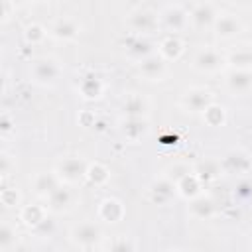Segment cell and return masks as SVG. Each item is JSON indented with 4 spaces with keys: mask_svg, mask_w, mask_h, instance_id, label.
Here are the masks:
<instances>
[{
    "mask_svg": "<svg viewBox=\"0 0 252 252\" xmlns=\"http://www.w3.org/2000/svg\"><path fill=\"white\" fill-rule=\"evenodd\" d=\"M87 171H89V163L81 156H65L55 165V173L65 183H79L81 179L87 177Z\"/></svg>",
    "mask_w": 252,
    "mask_h": 252,
    "instance_id": "1",
    "label": "cell"
},
{
    "mask_svg": "<svg viewBox=\"0 0 252 252\" xmlns=\"http://www.w3.org/2000/svg\"><path fill=\"white\" fill-rule=\"evenodd\" d=\"M30 73H32V79H33L37 85H41V87H51V85L57 83V79H59V75H61V67H59V63H57L55 59H51V57H39V59H35V61L32 63Z\"/></svg>",
    "mask_w": 252,
    "mask_h": 252,
    "instance_id": "2",
    "label": "cell"
},
{
    "mask_svg": "<svg viewBox=\"0 0 252 252\" xmlns=\"http://www.w3.org/2000/svg\"><path fill=\"white\" fill-rule=\"evenodd\" d=\"M211 102H215L213 100V94L205 87H193V89L185 91L183 96H181V106L187 112H191V114H203V110Z\"/></svg>",
    "mask_w": 252,
    "mask_h": 252,
    "instance_id": "3",
    "label": "cell"
},
{
    "mask_svg": "<svg viewBox=\"0 0 252 252\" xmlns=\"http://www.w3.org/2000/svg\"><path fill=\"white\" fill-rule=\"evenodd\" d=\"M138 71L146 81H163L167 75V61L159 53H150L138 61Z\"/></svg>",
    "mask_w": 252,
    "mask_h": 252,
    "instance_id": "4",
    "label": "cell"
},
{
    "mask_svg": "<svg viewBox=\"0 0 252 252\" xmlns=\"http://www.w3.org/2000/svg\"><path fill=\"white\" fill-rule=\"evenodd\" d=\"M220 167H222V173H228V175L248 173L252 169V158L244 150H230L220 159Z\"/></svg>",
    "mask_w": 252,
    "mask_h": 252,
    "instance_id": "5",
    "label": "cell"
},
{
    "mask_svg": "<svg viewBox=\"0 0 252 252\" xmlns=\"http://www.w3.org/2000/svg\"><path fill=\"white\" fill-rule=\"evenodd\" d=\"M158 22H159L158 20V14L152 12V10H148V8H138V10H132L128 14V26H130V30L134 33H140V35L154 32L158 28Z\"/></svg>",
    "mask_w": 252,
    "mask_h": 252,
    "instance_id": "6",
    "label": "cell"
},
{
    "mask_svg": "<svg viewBox=\"0 0 252 252\" xmlns=\"http://www.w3.org/2000/svg\"><path fill=\"white\" fill-rule=\"evenodd\" d=\"M224 55L213 47H205L201 51H197V55L193 57V69L199 73H217L222 65H224Z\"/></svg>",
    "mask_w": 252,
    "mask_h": 252,
    "instance_id": "7",
    "label": "cell"
},
{
    "mask_svg": "<svg viewBox=\"0 0 252 252\" xmlns=\"http://www.w3.org/2000/svg\"><path fill=\"white\" fill-rule=\"evenodd\" d=\"M100 238H102L100 226L94 224V222H91V220H85V222L73 226V230H71V240H73L77 246H81V248H91V246H94Z\"/></svg>",
    "mask_w": 252,
    "mask_h": 252,
    "instance_id": "8",
    "label": "cell"
},
{
    "mask_svg": "<svg viewBox=\"0 0 252 252\" xmlns=\"http://www.w3.org/2000/svg\"><path fill=\"white\" fill-rule=\"evenodd\" d=\"M224 87L234 94L242 96L252 91V69H230L224 75Z\"/></svg>",
    "mask_w": 252,
    "mask_h": 252,
    "instance_id": "9",
    "label": "cell"
},
{
    "mask_svg": "<svg viewBox=\"0 0 252 252\" xmlns=\"http://www.w3.org/2000/svg\"><path fill=\"white\" fill-rule=\"evenodd\" d=\"M148 193H150V199H152L156 205H167V203L177 195V185H175V181H171L167 175H163V177H158V179L150 185Z\"/></svg>",
    "mask_w": 252,
    "mask_h": 252,
    "instance_id": "10",
    "label": "cell"
},
{
    "mask_svg": "<svg viewBox=\"0 0 252 252\" xmlns=\"http://www.w3.org/2000/svg\"><path fill=\"white\" fill-rule=\"evenodd\" d=\"M213 30H215L217 37H220V39H232V37H236V35L242 33L244 26H242L240 18H236L234 14H220V16H217Z\"/></svg>",
    "mask_w": 252,
    "mask_h": 252,
    "instance_id": "11",
    "label": "cell"
},
{
    "mask_svg": "<svg viewBox=\"0 0 252 252\" xmlns=\"http://www.w3.org/2000/svg\"><path fill=\"white\" fill-rule=\"evenodd\" d=\"M217 10L211 2H201L197 4L191 12H189V24L197 30H205V28H213L215 20H217Z\"/></svg>",
    "mask_w": 252,
    "mask_h": 252,
    "instance_id": "12",
    "label": "cell"
},
{
    "mask_svg": "<svg viewBox=\"0 0 252 252\" xmlns=\"http://www.w3.org/2000/svg\"><path fill=\"white\" fill-rule=\"evenodd\" d=\"M49 33H51L55 39H59V41H73V39L79 37L81 26H79V22L73 20V18H59V20H55L53 26L49 28Z\"/></svg>",
    "mask_w": 252,
    "mask_h": 252,
    "instance_id": "13",
    "label": "cell"
},
{
    "mask_svg": "<svg viewBox=\"0 0 252 252\" xmlns=\"http://www.w3.org/2000/svg\"><path fill=\"white\" fill-rule=\"evenodd\" d=\"M32 185H33V191H35L37 197L47 199L61 185V179L55 171H39V173H35Z\"/></svg>",
    "mask_w": 252,
    "mask_h": 252,
    "instance_id": "14",
    "label": "cell"
},
{
    "mask_svg": "<svg viewBox=\"0 0 252 252\" xmlns=\"http://www.w3.org/2000/svg\"><path fill=\"white\" fill-rule=\"evenodd\" d=\"M161 22L169 32H183L189 26V12H185L181 6H169L161 14Z\"/></svg>",
    "mask_w": 252,
    "mask_h": 252,
    "instance_id": "15",
    "label": "cell"
},
{
    "mask_svg": "<svg viewBox=\"0 0 252 252\" xmlns=\"http://www.w3.org/2000/svg\"><path fill=\"white\" fill-rule=\"evenodd\" d=\"M122 110H124L126 118H146L148 116V110H150V102H148L146 96L132 93V94H128L124 98Z\"/></svg>",
    "mask_w": 252,
    "mask_h": 252,
    "instance_id": "16",
    "label": "cell"
},
{
    "mask_svg": "<svg viewBox=\"0 0 252 252\" xmlns=\"http://www.w3.org/2000/svg\"><path fill=\"white\" fill-rule=\"evenodd\" d=\"M98 217L104 220V222H118L122 217H124V207L118 199L114 197H106L104 201H100V207H98Z\"/></svg>",
    "mask_w": 252,
    "mask_h": 252,
    "instance_id": "17",
    "label": "cell"
},
{
    "mask_svg": "<svg viewBox=\"0 0 252 252\" xmlns=\"http://www.w3.org/2000/svg\"><path fill=\"white\" fill-rule=\"evenodd\" d=\"M73 205V193L69 189H65L63 185H59L49 197H47V209L51 213H63L67 209H71Z\"/></svg>",
    "mask_w": 252,
    "mask_h": 252,
    "instance_id": "18",
    "label": "cell"
},
{
    "mask_svg": "<svg viewBox=\"0 0 252 252\" xmlns=\"http://www.w3.org/2000/svg\"><path fill=\"white\" fill-rule=\"evenodd\" d=\"M175 185H177V193L189 201L201 195V177L195 171H189L187 175H183L179 181H175Z\"/></svg>",
    "mask_w": 252,
    "mask_h": 252,
    "instance_id": "19",
    "label": "cell"
},
{
    "mask_svg": "<svg viewBox=\"0 0 252 252\" xmlns=\"http://www.w3.org/2000/svg\"><path fill=\"white\" fill-rule=\"evenodd\" d=\"M148 120L146 118H126L122 122V134L130 142H140L148 134Z\"/></svg>",
    "mask_w": 252,
    "mask_h": 252,
    "instance_id": "20",
    "label": "cell"
},
{
    "mask_svg": "<svg viewBox=\"0 0 252 252\" xmlns=\"http://www.w3.org/2000/svg\"><path fill=\"white\" fill-rule=\"evenodd\" d=\"M189 213H191V217L205 220V219L213 217V213H215V203H213L211 197L197 195V197H193L191 203H189Z\"/></svg>",
    "mask_w": 252,
    "mask_h": 252,
    "instance_id": "21",
    "label": "cell"
},
{
    "mask_svg": "<svg viewBox=\"0 0 252 252\" xmlns=\"http://www.w3.org/2000/svg\"><path fill=\"white\" fill-rule=\"evenodd\" d=\"M126 53H128L132 59L140 61V59L148 57V55L154 53V51H152V43H150L146 37H142L140 33H136L134 37H130V39L126 41Z\"/></svg>",
    "mask_w": 252,
    "mask_h": 252,
    "instance_id": "22",
    "label": "cell"
},
{
    "mask_svg": "<svg viewBox=\"0 0 252 252\" xmlns=\"http://www.w3.org/2000/svg\"><path fill=\"white\" fill-rule=\"evenodd\" d=\"M165 61H175L181 57L183 53V41L177 35H167L161 43H159V51H158Z\"/></svg>",
    "mask_w": 252,
    "mask_h": 252,
    "instance_id": "23",
    "label": "cell"
},
{
    "mask_svg": "<svg viewBox=\"0 0 252 252\" xmlns=\"http://www.w3.org/2000/svg\"><path fill=\"white\" fill-rule=\"evenodd\" d=\"M203 120H205V124L211 126V128L222 126V124L226 122V110H224V106H220V104H217V102H211V104L203 110Z\"/></svg>",
    "mask_w": 252,
    "mask_h": 252,
    "instance_id": "24",
    "label": "cell"
},
{
    "mask_svg": "<svg viewBox=\"0 0 252 252\" xmlns=\"http://www.w3.org/2000/svg\"><path fill=\"white\" fill-rule=\"evenodd\" d=\"M79 91L85 98H98L102 93V83L96 75H85L79 83Z\"/></svg>",
    "mask_w": 252,
    "mask_h": 252,
    "instance_id": "25",
    "label": "cell"
},
{
    "mask_svg": "<svg viewBox=\"0 0 252 252\" xmlns=\"http://www.w3.org/2000/svg\"><path fill=\"white\" fill-rule=\"evenodd\" d=\"M226 63L232 69H252V49L240 47L226 55Z\"/></svg>",
    "mask_w": 252,
    "mask_h": 252,
    "instance_id": "26",
    "label": "cell"
},
{
    "mask_svg": "<svg viewBox=\"0 0 252 252\" xmlns=\"http://www.w3.org/2000/svg\"><path fill=\"white\" fill-rule=\"evenodd\" d=\"M47 215H45V209L43 207H39V205H26L24 209H22V213H20V219L28 224V226H37L43 219H45Z\"/></svg>",
    "mask_w": 252,
    "mask_h": 252,
    "instance_id": "27",
    "label": "cell"
},
{
    "mask_svg": "<svg viewBox=\"0 0 252 252\" xmlns=\"http://www.w3.org/2000/svg\"><path fill=\"white\" fill-rule=\"evenodd\" d=\"M110 177V171L106 169V165L94 161V163H89V171H87V179L94 185H104Z\"/></svg>",
    "mask_w": 252,
    "mask_h": 252,
    "instance_id": "28",
    "label": "cell"
},
{
    "mask_svg": "<svg viewBox=\"0 0 252 252\" xmlns=\"http://www.w3.org/2000/svg\"><path fill=\"white\" fill-rule=\"evenodd\" d=\"M14 244H16V228L8 220H4L0 226V250L2 252L12 250Z\"/></svg>",
    "mask_w": 252,
    "mask_h": 252,
    "instance_id": "29",
    "label": "cell"
},
{
    "mask_svg": "<svg viewBox=\"0 0 252 252\" xmlns=\"http://www.w3.org/2000/svg\"><path fill=\"white\" fill-rule=\"evenodd\" d=\"M220 171H222V167H220V161H203L197 169H195V173L201 177V181L205 179V181H209V179H215V177H219L220 175Z\"/></svg>",
    "mask_w": 252,
    "mask_h": 252,
    "instance_id": "30",
    "label": "cell"
},
{
    "mask_svg": "<svg viewBox=\"0 0 252 252\" xmlns=\"http://www.w3.org/2000/svg\"><path fill=\"white\" fill-rule=\"evenodd\" d=\"M45 35H47V30L43 28V26H39V24H30L28 28H26V32H24V37H26V41L28 43H41L43 39H45Z\"/></svg>",
    "mask_w": 252,
    "mask_h": 252,
    "instance_id": "31",
    "label": "cell"
},
{
    "mask_svg": "<svg viewBox=\"0 0 252 252\" xmlns=\"http://www.w3.org/2000/svg\"><path fill=\"white\" fill-rule=\"evenodd\" d=\"M0 199H2V203H4L6 207H14V205L20 203V193H18L16 189H12V187H4Z\"/></svg>",
    "mask_w": 252,
    "mask_h": 252,
    "instance_id": "32",
    "label": "cell"
},
{
    "mask_svg": "<svg viewBox=\"0 0 252 252\" xmlns=\"http://www.w3.org/2000/svg\"><path fill=\"white\" fill-rule=\"evenodd\" d=\"M189 171H191V169H189L185 163H173V165L167 169V173H165V175H167L171 181H179V179H181L183 175H187Z\"/></svg>",
    "mask_w": 252,
    "mask_h": 252,
    "instance_id": "33",
    "label": "cell"
},
{
    "mask_svg": "<svg viewBox=\"0 0 252 252\" xmlns=\"http://www.w3.org/2000/svg\"><path fill=\"white\" fill-rule=\"evenodd\" d=\"M108 248L110 250H132V248H136V244L130 242L126 236H118V240L116 242H110Z\"/></svg>",
    "mask_w": 252,
    "mask_h": 252,
    "instance_id": "34",
    "label": "cell"
},
{
    "mask_svg": "<svg viewBox=\"0 0 252 252\" xmlns=\"http://www.w3.org/2000/svg\"><path fill=\"white\" fill-rule=\"evenodd\" d=\"M10 128H12V126H10L8 116H2V132H4V134H8V132H10Z\"/></svg>",
    "mask_w": 252,
    "mask_h": 252,
    "instance_id": "35",
    "label": "cell"
},
{
    "mask_svg": "<svg viewBox=\"0 0 252 252\" xmlns=\"http://www.w3.org/2000/svg\"><path fill=\"white\" fill-rule=\"evenodd\" d=\"M14 4H24V2H30V0H12Z\"/></svg>",
    "mask_w": 252,
    "mask_h": 252,
    "instance_id": "36",
    "label": "cell"
},
{
    "mask_svg": "<svg viewBox=\"0 0 252 252\" xmlns=\"http://www.w3.org/2000/svg\"><path fill=\"white\" fill-rule=\"evenodd\" d=\"M250 248H252V234H250Z\"/></svg>",
    "mask_w": 252,
    "mask_h": 252,
    "instance_id": "37",
    "label": "cell"
},
{
    "mask_svg": "<svg viewBox=\"0 0 252 252\" xmlns=\"http://www.w3.org/2000/svg\"><path fill=\"white\" fill-rule=\"evenodd\" d=\"M45 2H51V0H45Z\"/></svg>",
    "mask_w": 252,
    "mask_h": 252,
    "instance_id": "38",
    "label": "cell"
}]
</instances>
